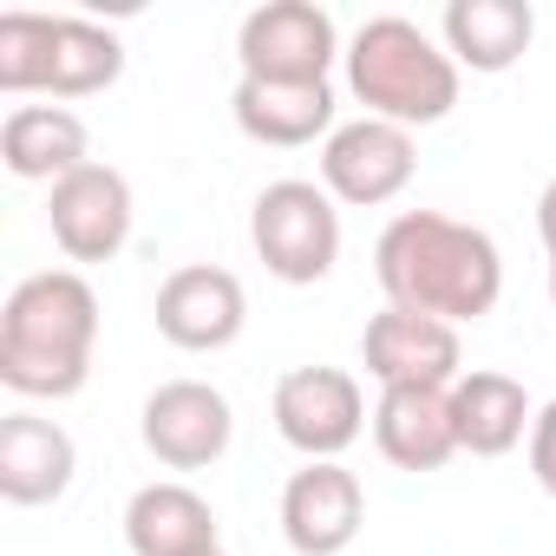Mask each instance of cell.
Masks as SVG:
<instances>
[{
  "label": "cell",
  "mask_w": 556,
  "mask_h": 556,
  "mask_svg": "<svg viewBox=\"0 0 556 556\" xmlns=\"http://www.w3.org/2000/svg\"><path fill=\"white\" fill-rule=\"evenodd\" d=\"M341 53H348L341 27L315 0H268L236 27L242 79H268V86H328Z\"/></svg>",
  "instance_id": "5"
},
{
  "label": "cell",
  "mask_w": 556,
  "mask_h": 556,
  "mask_svg": "<svg viewBox=\"0 0 556 556\" xmlns=\"http://www.w3.org/2000/svg\"><path fill=\"white\" fill-rule=\"evenodd\" d=\"M374 445L400 471H439L458 458L452 387H387L374 406Z\"/></svg>",
  "instance_id": "14"
},
{
  "label": "cell",
  "mask_w": 556,
  "mask_h": 556,
  "mask_svg": "<svg viewBox=\"0 0 556 556\" xmlns=\"http://www.w3.org/2000/svg\"><path fill=\"white\" fill-rule=\"evenodd\" d=\"M229 118L249 144H275V151H302V144H328L334 138V86H268V79H236L229 92Z\"/></svg>",
  "instance_id": "15"
},
{
  "label": "cell",
  "mask_w": 556,
  "mask_h": 556,
  "mask_svg": "<svg viewBox=\"0 0 556 556\" xmlns=\"http://www.w3.org/2000/svg\"><path fill=\"white\" fill-rule=\"evenodd\" d=\"M125 73V40L86 14H60V47H53V79H47V99H99L112 92Z\"/></svg>",
  "instance_id": "20"
},
{
  "label": "cell",
  "mask_w": 556,
  "mask_h": 556,
  "mask_svg": "<svg viewBox=\"0 0 556 556\" xmlns=\"http://www.w3.org/2000/svg\"><path fill=\"white\" fill-rule=\"evenodd\" d=\"M275 432L282 445H295L308 465L315 458H341L361 432H367V393L348 367H295L275 380Z\"/></svg>",
  "instance_id": "6"
},
{
  "label": "cell",
  "mask_w": 556,
  "mask_h": 556,
  "mask_svg": "<svg viewBox=\"0 0 556 556\" xmlns=\"http://www.w3.org/2000/svg\"><path fill=\"white\" fill-rule=\"evenodd\" d=\"M367 523V491L341 458H315L282 484V536L295 556H341Z\"/></svg>",
  "instance_id": "12"
},
{
  "label": "cell",
  "mask_w": 556,
  "mask_h": 556,
  "mask_svg": "<svg viewBox=\"0 0 556 556\" xmlns=\"http://www.w3.org/2000/svg\"><path fill=\"white\" fill-rule=\"evenodd\" d=\"M341 66H348V92L367 105V118L419 131V125L452 118V105H458V60L406 14H374L348 40Z\"/></svg>",
  "instance_id": "3"
},
{
  "label": "cell",
  "mask_w": 556,
  "mask_h": 556,
  "mask_svg": "<svg viewBox=\"0 0 556 556\" xmlns=\"http://www.w3.org/2000/svg\"><path fill=\"white\" fill-rule=\"evenodd\" d=\"M0 164L21 184H60L79 164H92V131L73 105H14L0 118Z\"/></svg>",
  "instance_id": "16"
},
{
  "label": "cell",
  "mask_w": 556,
  "mask_h": 556,
  "mask_svg": "<svg viewBox=\"0 0 556 556\" xmlns=\"http://www.w3.org/2000/svg\"><path fill=\"white\" fill-rule=\"evenodd\" d=\"M249 242L275 282L315 289L341 262V210L315 177H275L249 210Z\"/></svg>",
  "instance_id": "4"
},
{
  "label": "cell",
  "mask_w": 556,
  "mask_h": 556,
  "mask_svg": "<svg viewBox=\"0 0 556 556\" xmlns=\"http://www.w3.org/2000/svg\"><path fill=\"white\" fill-rule=\"evenodd\" d=\"M549 302H556V262H549Z\"/></svg>",
  "instance_id": "24"
},
{
  "label": "cell",
  "mask_w": 556,
  "mask_h": 556,
  "mask_svg": "<svg viewBox=\"0 0 556 556\" xmlns=\"http://www.w3.org/2000/svg\"><path fill=\"white\" fill-rule=\"evenodd\" d=\"M99 295L79 268H40L0 308V387L21 400H73L92 380Z\"/></svg>",
  "instance_id": "2"
},
{
  "label": "cell",
  "mask_w": 556,
  "mask_h": 556,
  "mask_svg": "<svg viewBox=\"0 0 556 556\" xmlns=\"http://www.w3.org/2000/svg\"><path fill=\"white\" fill-rule=\"evenodd\" d=\"M131 216H138V203H131L125 170H112V164H99V157L79 164L73 177H60L53 197H47L53 242H60V255L79 262V268L112 262V255L131 242Z\"/></svg>",
  "instance_id": "8"
},
{
  "label": "cell",
  "mask_w": 556,
  "mask_h": 556,
  "mask_svg": "<svg viewBox=\"0 0 556 556\" xmlns=\"http://www.w3.org/2000/svg\"><path fill=\"white\" fill-rule=\"evenodd\" d=\"M536 40L530 0H452L439 14V47L458 60V73H510Z\"/></svg>",
  "instance_id": "18"
},
{
  "label": "cell",
  "mask_w": 556,
  "mask_h": 556,
  "mask_svg": "<svg viewBox=\"0 0 556 556\" xmlns=\"http://www.w3.org/2000/svg\"><path fill=\"white\" fill-rule=\"evenodd\" d=\"M413 170H419L413 131L387 125V118H348L321 144V190L334 203H354V210H380V203L406 197Z\"/></svg>",
  "instance_id": "7"
},
{
  "label": "cell",
  "mask_w": 556,
  "mask_h": 556,
  "mask_svg": "<svg viewBox=\"0 0 556 556\" xmlns=\"http://www.w3.org/2000/svg\"><path fill=\"white\" fill-rule=\"evenodd\" d=\"M536 236H543V249H549V262H556V177H549L543 197H536Z\"/></svg>",
  "instance_id": "23"
},
{
  "label": "cell",
  "mask_w": 556,
  "mask_h": 556,
  "mask_svg": "<svg viewBox=\"0 0 556 556\" xmlns=\"http://www.w3.org/2000/svg\"><path fill=\"white\" fill-rule=\"evenodd\" d=\"M452 419H458V452H471V458H504V452H517V445L530 439L536 406H530L523 380H510V374H497V367H471V374H458V387H452Z\"/></svg>",
  "instance_id": "19"
},
{
  "label": "cell",
  "mask_w": 556,
  "mask_h": 556,
  "mask_svg": "<svg viewBox=\"0 0 556 556\" xmlns=\"http://www.w3.org/2000/svg\"><path fill=\"white\" fill-rule=\"evenodd\" d=\"M125 549L131 556H210V549H223L210 497L190 491L184 478H157V484L131 491V504H125Z\"/></svg>",
  "instance_id": "17"
},
{
  "label": "cell",
  "mask_w": 556,
  "mask_h": 556,
  "mask_svg": "<svg viewBox=\"0 0 556 556\" xmlns=\"http://www.w3.org/2000/svg\"><path fill=\"white\" fill-rule=\"evenodd\" d=\"M73 471H79V445L60 419H40V413L0 419V497L8 504L21 510L60 504L73 491Z\"/></svg>",
  "instance_id": "13"
},
{
  "label": "cell",
  "mask_w": 556,
  "mask_h": 556,
  "mask_svg": "<svg viewBox=\"0 0 556 556\" xmlns=\"http://www.w3.org/2000/svg\"><path fill=\"white\" fill-rule=\"evenodd\" d=\"M361 367L387 387H458L465 374V348L452 321L432 315H406V308H380L361 334Z\"/></svg>",
  "instance_id": "11"
},
{
  "label": "cell",
  "mask_w": 556,
  "mask_h": 556,
  "mask_svg": "<svg viewBox=\"0 0 556 556\" xmlns=\"http://www.w3.org/2000/svg\"><path fill=\"white\" fill-rule=\"evenodd\" d=\"M138 439L164 471H203L229 452L236 413L210 380H164L138 413Z\"/></svg>",
  "instance_id": "9"
},
{
  "label": "cell",
  "mask_w": 556,
  "mask_h": 556,
  "mask_svg": "<svg viewBox=\"0 0 556 556\" xmlns=\"http://www.w3.org/2000/svg\"><path fill=\"white\" fill-rule=\"evenodd\" d=\"M210 556H229V549H210Z\"/></svg>",
  "instance_id": "25"
},
{
  "label": "cell",
  "mask_w": 556,
  "mask_h": 556,
  "mask_svg": "<svg viewBox=\"0 0 556 556\" xmlns=\"http://www.w3.org/2000/svg\"><path fill=\"white\" fill-rule=\"evenodd\" d=\"M530 478L556 497V400L536 406V426H530Z\"/></svg>",
  "instance_id": "22"
},
{
  "label": "cell",
  "mask_w": 556,
  "mask_h": 556,
  "mask_svg": "<svg viewBox=\"0 0 556 556\" xmlns=\"http://www.w3.org/2000/svg\"><path fill=\"white\" fill-rule=\"evenodd\" d=\"M374 275L387 289V308L432 315V321H484L504 295V255L478 223H458L445 210H400L374 242Z\"/></svg>",
  "instance_id": "1"
},
{
  "label": "cell",
  "mask_w": 556,
  "mask_h": 556,
  "mask_svg": "<svg viewBox=\"0 0 556 556\" xmlns=\"http://www.w3.org/2000/svg\"><path fill=\"white\" fill-rule=\"evenodd\" d=\"M157 334L184 354H223L242 328H249V295L229 268L216 262H184L164 275L157 289Z\"/></svg>",
  "instance_id": "10"
},
{
  "label": "cell",
  "mask_w": 556,
  "mask_h": 556,
  "mask_svg": "<svg viewBox=\"0 0 556 556\" xmlns=\"http://www.w3.org/2000/svg\"><path fill=\"white\" fill-rule=\"evenodd\" d=\"M53 47H60V14L8 8V14H0V92H8V99L47 92V79H53Z\"/></svg>",
  "instance_id": "21"
}]
</instances>
